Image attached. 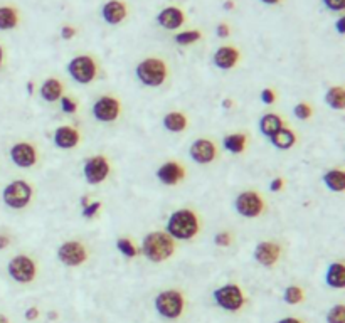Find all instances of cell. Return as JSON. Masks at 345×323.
<instances>
[{
  "label": "cell",
  "mask_w": 345,
  "mask_h": 323,
  "mask_svg": "<svg viewBox=\"0 0 345 323\" xmlns=\"http://www.w3.org/2000/svg\"><path fill=\"white\" fill-rule=\"evenodd\" d=\"M10 244V239L7 236H4V234H0V251L2 249H5V247H7Z\"/></svg>",
  "instance_id": "cell-45"
},
{
  "label": "cell",
  "mask_w": 345,
  "mask_h": 323,
  "mask_svg": "<svg viewBox=\"0 0 345 323\" xmlns=\"http://www.w3.org/2000/svg\"><path fill=\"white\" fill-rule=\"evenodd\" d=\"M59 101H61V110L64 111V113L74 115L76 111H78V103L71 96H62Z\"/></svg>",
  "instance_id": "cell-35"
},
{
  "label": "cell",
  "mask_w": 345,
  "mask_h": 323,
  "mask_svg": "<svg viewBox=\"0 0 345 323\" xmlns=\"http://www.w3.org/2000/svg\"><path fill=\"white\" fill-rule=\"evenodd\" d=\"M189 155L196 163L207 165V163L216 160V157H217L216 143L207 138H197L192 141V145L189 148Z\"/></svg>",
  "instance_id": "cell-14"
},
{
  "label": "cell",
  "mask_w": 345,
  "mask_h": 323,
  "mask_svg": "<svg viewBox=\"0 0 345 323\" xmlns=\"http://www.w3.org/2000/svg\"><path fill=\"white\" fill-rule=\"evenodd\" d=\"M261 2L266 4V5H276V4H280L281 0H261Z\"/></svg>",
  "instance_id": "cell-48"
},
{
  "label": "cell",
  "mask_w": 345,
  "mask_h": 323,
  "mask_svg": "<svg viewBox=\"0 0 345 323\" xmlns=\"http://www.w3.org/2000/svg\"><path fill=\"white\" fill-rule=\"evenodd\" d=\"M214 242H216V246H219V247H229L233 242V237L229 232L221 231V232H217L216 237H214Z\"/></svg>",
  "instance_id": "cell-37"
},
{
  "label": "cell",
  "mask_w": 345,
  "mask_h": 323,
  "mask_svg": "<svg viewBox=\"0 0 345 323\" xmlns=\"http://www.w3.org/2000/svg\"><path fill=\"white\" fill-rule=\"evenodd\" d=\"M52 141H54V145L57 148H61V150H72L74 147L80 145L81 135L74 126L64 125V126L56 128L54 136H52Z\"/></svg>",
  "instance_id": "cell-17"
},
{
  "label": "cell",
  "mask_w": 345,
  "mask_h": 323,
  "mask_svg": "<svg viewBox=\"0 0 345 323\" xmlns=\"http://www.w3.org/2000/svg\"><path fill=\"white\" fill-rule=\"evenodd\" d=\"M202 37L201 30H184V32H179L175 35V42L179 46H190L197 42Z\"/></svg>",
  "instance_id": "cell-31"
},
{
  "label": "cell",
  "mask_w": 345,
  "mask_h": 323,
  "mask_svg": "<svg viewBox=\"0 0 345 323\" xmlns=\"http://www.w3.org/2000/svg\"><path fill=\"white\" fill-rule=\"evenodd\" d=\"M2 62H4V49L2 46H0V66H2Z\"/></svg>",
  "instance_id": "cell-52"
},
{
  "label": "cell",
  "mask_w": 345,
  "mask_h": 323,
  "mask_svg": "<svg viewBox=\"0 0 345 323\" xmlns=\"http://www.w3.org/2000/svg\"><path fill=\"white\" fill-rule=\"evenodd\" d=\"M201 231V219L192 209H179L167 219L165 232L172 239L190 241Z\"/></svg>",
  "instance_id": "cell-1"
},
{
  "label": "cell",
  "mask_w": 345,
  "mask_h": 323,
  "mask_svg": "<svg viewBox=\"0 0 345 323\" xmlns=\"http://www.w3.org/2000/svg\"><path fill=\"white\" fill-rule=\"evenodd\" d=\"M57 259L67 268H78L88 261V249L81 241H66L57 247Z\"/></svg>",
  "instance_id": "cell-10"
},
{
  "label": "cell",
  "mask_w": 345,
  "mask_h": 323,
  "mask_svg": "<svg viewBox=\"0 0 345 323\" xmlns=\"http://www.w3.org/2000/svg\"><path fill=\"white\" fill-rule=\"evenodd\" d=\"M138 81L143 84V86L148 88H159L167 81V76H169V69H167V64L164 59H159V57H147L142 62H138L137 69H135Z\"/></svg>",
  "instance_id": "cell-4"
},
{
  "label": "cell",
  "mask_w": 345,
  "mask_h": 323,
  "mask_svg": "<svg viewBox=\"0 0 345 323\" xmlns=\"http://www.w3.org/2000/svg\"><path fill=\"white\" fill-rule=\"evenodd\" d=\"M93 116L101 123H113L122 113V103L114 96H101L93 104Z\"/></svg>",
  "instance_id": "cell-12"
},
{
  "label": "cell",
  "mask_w": 345,
  "mask_h": 323,
  "mask_svg": "<svg viewBox=\"0 0 345 323\" xmlns=\"http://www.w3.org/2000/svg\"><path fill=\"white\" fill-rule=\"evenodd\" d=\"M322 2L332 12H340L345 9V0H322Z\"/></svg>",
  "instance_id": "cell-38"
},
{
  "label": "cell",
  "mask_w": 345,
  "mask_h": 323,
  "mask_svg": "<svg viewBox=\"0 0 345 323\" xmlns=\"http://www.w3.org/2000/svg\"><path fill=\"white\" fill-rule=\"evenodd\" d=\"M216 34H217V37H221V39H226V37H229V34H231V27H229V24H226V22L217 24Z\"/></svg>",
  "instance_id": "cell-40"
},
{
  "label": "cell",
  "mask_w": 345,
  "mask_h": 323,
  "mask_svg": "<svg viewBox=\"0 0 345 323\" xmlns=\"http://www.w3.org/2000/svg\"><path fill=\"white\" fill-rule=\"evenodd\" d=\"M264 207H266L264 200L256 190H244L234 200V209L238 210V214L248 217V219L259 217L264 212Z\"/></svg>",
  "instance_id": "cell-9"
},
{
  "label": "cell",
  "mask_w": 345,
  "mask_h": 323,
  "mask_svg": "<svg viewBox=\"0 0 345 323\" xmlns=\"http://www.w3.org/2000/svg\"><path fill=\"white\" fill-rule=\"evenodd\" d=\"M276 323H301V320L293 318V316H286V318H281L280 321H276Z\"/></svg>",
  "instance_id": "cell-46"
},
{
  "label": "cell",
  "mask_w": 345,
  "mask_h": 323,
  "mask_svg": "<svg viewBox=\"0 0 345 323\" xmlns=\"http://www.w3.org/2000/svg\"><path fill=\"white\" fill-rule=\"evenodd\" d=\"M155 310L162 318L165 320H177L184 315L185 310V298L179 290H165L160 291L154 300Z\"/></svg>",
  "instance_id": "cell-3"
},
{
  "label": "cell",
  "mask_w": 345,
  "mask_h": 323,
  "mask_svg": "<svg viewBox=\"0 0 345 323\" xmlns=\"http://www.w3.org/2000/svg\"><path fill=\"white\" fill-rule=\"evenodd\" d=\"M7 271L15 283L29 284L37 276V264L27 254H19V256H15L9 261Z\"/></svg>",
  "instance_id": "cell-7"
},
{
  "label": "cell",
  "mask_w": 345,
  "mask_h": 323,
  "mask_svg": "<svg viewBox=\"0 0 345 323\" xmlns=\"http://www.w3.org/2000/svg\"><path fill=\"white\" fill-rule=\"evenodd\" d=\"M101 205L103 204L98 202V200L85 205V207H83V217H85V219H91V217H95L99 212V209H101Z\"/></svg>",
  "instance_id": "cell-36"
},
{
  "label": "cell",
  "mask_w": 345,
  "mask_h": 323,
  "mask_svg": "<svg viewBox=\"0 0 345 323\" xmlns=\"http://www.w3.org/2000/svg\"><path fill=\"white\" fill-rule=\"evenodd\" d=\"M39 94L44 101L56 103L64 96V86H62V83L57 78H48L43 84H41Z\"/></svg>",
  "instance_id": "cell-21"
},
{
  "label": "cell",
  "mask_w": 345,
  "mask_h": 323,
  "mask_svg": "<svg viewBox=\"0 0 345 323\" xmlns=\"http://www.w3.org/2000/svg\"><path fill=\"white\" fill-rule=\"evenodd\" d=\"M239 59H241V52H239V49H236L234 46H221L212 56L214 66L219 67V69H224V71L233 69V67L239 62Z\"/></svg>",
  "instance_id": "cell-20"
},
{
  "label": "cell",
  "mask_w": 345,
  "mask_h": 323,
  "mask_svg": "<svg viewBox=\"0 0 345 323\" xmlns=\"http://www.w3.org/2000/svg\"><path fill=\"white\" fill-rule=\"evenodd\" d=\"M246 143H248V138L244 133H229L224 136V140H222L224 148H226L227 152L234 153V155L243 153L246 150Z\"/></svg>",
  "instance_id": "cell-27"
},
{
  "label": "cell",
  "mask_w": 345,
  "mask_h": 323,
  "mask_svg": "<svg viewBox=\"0 0 345 323\" xmlns=\"http://www.w3.org/2000/svg\"><path fill=\"white\" fill-rule=\"evenodd\" d=\"M0 323H10V321H9V318H7V316L0 313Z\"/></svg>",
  "instance_id": "cell-51"
},
{
  "label": "cell",
  "mask_w": 345,
  "mask_h": 323,
  "mask_svg": "<svg viewBox=\"0 0 345 323\" xmlns=\"http://www.w3.org/2000/svg\"><path fill=\"white\" fill-rule=\"evenodd\" d=\"M335 29H337V32L340 34V35H343L345 34V17H340L335 22Z\"/></svg>",
  "instance_id": "cell-44"
},
{
  "label": "cell",
  "mask_w": 345,
  "mask_h": 323,
  "mask_svg": "<svg viewBox=\"0 0 345 323\" xmlns=\"http://www.w3.org/2000/svg\"><path fill=\"white\" fill-rule=\"evenodd\" d=\"M109 172H111V167H109L108 158L104 155L90 157L85 162V167H83V173H85L86 182L91 185L103 184L104 180L108 178Z\"/></svg>",
  "instance_id": "cell-11"
},
{
  "label": "cell",
  "mask_w": 345,
  "mask_h": 323,
  "mask_svg": "<svg viewBox=\"0 0 345 323\" xmlns=\"http://www.w3.org/2000/svg\"><path fill=\"white\" fill-rule=\"evenodd\" d=\"M4 204L10 209L20 210L25 209L32 200V187L25 180H14L7 184V187L2 192Z\"/></svg>",
  "instance_id": "cell-5"
},
{
  "label": "cell",
  "mask_w": 345,
  "mask_h": 323,
  "mask_svg": "<svg viewBox=\"0 0 345 323\" xmlns=\"http://www.w3.org/2000/svg\"><path fill=\"white\" fill-rule=\"evenodd\" d=\"M224 9H226V10H233L234 9V2H233V0H227V2L224 4Z\"/></svg>",
  "instance_id": "cell-47"
},
{
  "label": "cell",
  "mask_w": 345,
  "mask_h": 323,
  "mask_svg": "<svg viewBox=\"0 0 345 323\" xmlns=\"http://www.w3.org/2000/svg\"><path fill=\"white\" fill-rule=\"evenodd\" d=\"M39 318V310L37 306H30V308L25 310V320L27 321H34Z\"/></svg>",
  "instance_id": "cell-43"
},
{
  "label": "cell",
  "mask_w": 345,
  "mask_h": 323,
  "mask_svg": "<svg viewBox=\"0 0 345 323\" xmlns=\"http://www.w3.org/2000/svg\"><path fill=\"white\" fill-rule=\"evenodd\" d=\"M270 141L275 148H280V150H290V148L296 143V135H295L293 130L283 126V128H280L273 136H271Z\"/></svg>",
  "instance_id": "cell-24"
},
{
  "label": "cell",
  "mask_w": 345,
  "mask_h": 323,
  "mask_svg": "<svg viewBox=\"0 0 345 323\" xmlns=\"http://www.w3.org/2000/svg\"><path fill=\"white\" fill-rule=\"evenodd\" d=\"M325 103L333 110H343L345 106V94L342 86H332L325 93Z\"/></svg>",
  "instance_id": "cell-29"
},
{
  "label": "cell",
  "mask_w": 345,
  "mask_h": 323,
  "mask_svg": "<svg viewBox=\"0 0 345 323\" xmlns=\"http://www.w3.org/2000/svg\"><path fill=\"white\" fill-rule=\"evenodd\" d=\"M293 115H295V118L298 120H308L310 116L313 115V110L310 106V103H305V101H301V103H298L295 104V108H293Z\"/></svg>",
  "instance_id": "cell-34"
},
{
  "label": "cell",
  "mask_w": 345,
  "mask_h": 323,
  "mask_svg": "<svg viewBox=\"0 0 345 323\" xmlns=\"http://www.w3.org/2000/svg\"><path fill=\"white\" fill-rule=\"evenodd\" d=\"M212 298L216 301V305L219 308L226 310V311H239L246 303L244 293L239 284L229 283L224 286H219L217 290L212 291Z\"/></svg>",
  "instance_id": "cell-6"
},
{
  "label": "cell",
  "mask_w": 345,
  "mask_h": 323,
  "mask_svg": "<svg viewBox=\"0 0 345 323\" xmlns=\"http://www.w3.org/2000/svg\"><path fill=\"white\" fill-rule=\"evenodd\" d=\"M283 126H285L283 118L276 113H266L261 116V120H259V131L264 136H268V138H271V136H273L280 128H283Z\"/></svg>",
  "instance_id": "cell-23"
},
{
  "label": "cell",
  "mask_w": 345,
  "mask_h": 323,
  "mask_svg": "<svg viewBox=\"0 0 345 323\" xmlns=\"http://www.w3.org/2000/svg\"><path fill=\"white\" fill-rule=\"evenodd\" d=\"M128 15V7L123 0H108L101 9V17L109 25L122 24Z\"/></svg>",
  "instance_id": "cell-19"
},
{
  "label": "cell",
  "mask_w": 345,
  "mask_h": 323,
  "mask_svg": "<svg viewBox=\"0 0 345 323\" xmlns=\"http://www.w3.org/2000/svg\"><path fill=\"white\" fill-rule=\"evenodd\" d=\"M261 101L264 104H273L276 101V94L271 88H264L263 91H261Z\"/></svg>",
  "instance_id": "cell-39"
},
{
  "label": "cell",
  "mask_w": 345,
  "mask_h": 323,
  "mask_svg": "<svg viewBox=\"0 0 345 323\" xmlns=\"http://www.w3.org/2000/svg\"><path fill=\"white\" fill-rule=\"evenodd\" d=\"M157 22H159L160 27H164L165 30H175L184 25L185 14L182 9L170 5V7L162 9L160 12L157 14Z\"/></svg>",
  "instance_id": "cell-16"
},
{
  "label": "cell",
  "mask_w": 345,
  "mask_h": 323,
  "mask_svg": "<svg viewBox=\"0 0 345 323\" xmlns=\"http://www.w3.org/2000/svg\"><path fill=\"white\" fill-rule=\"evenodd\" d=\"M67 73L69 76L80 84H90L91 81H95L96 74H98V64L91 56L81 54L72 57L67 64Z\"/></svg>",
  "instance_id": "cell-8"
},
{
  "label": "cell",
  "mask_w": 345,
  "mask_h": 323,
  "mask_svg": "<svg viewBox=\"0 0 345 323\" xmlns=\"http://www.w3.org/2000/svg\"><path fill=\"white\" fill-rule=\"evenodd\" d=\"M254 261L259 263L264 268H273L276 263L280 261L281 256V247L273 241H263L254 247Z\"/></svg>",
  "instance_id": "cell-15"
},
{
  "label": "cell",
  "mask_w": 345,
  "mask_h": 323,
  "mask_svg": "<svg viewBox=\"0 0 345 323\" xmlns=\"http://www.w3.org/2000/svg\"><path fill=\"white\" fill-rule=\"evenodd\" d=\"M323 184L327 185L332 192H343L345 190V173L342 168H332L323 175Z\"/></svg>",
  "instance_id": "cell-26"
},
{
  "label": "cell",
  "mask_w": 345,
  "mask_h": 323,
  "mask_svg": "<svg viewBox=\"0 0 345 323\" xmlns=\"http://www.w3.org/2000/svg\"><path fill=\"white\" fill-rule=\"evenodd\" d=\"M76 34H78V29L72 27V25H64V27L61 29V37L66 41H71Z\"/></svg>",
  "instance_id": "cell-41"
},
{
  "label": "cell",
  "mask_w": 345,
  "mask_h": 323,
  "mask_svg": "<svg viewBox=\"0 0 345 323\" xmlns=\"http://www.w3.org/2000/svg\"><path fill=\"white\" fill-rule=\"evenodd\" d=\"M303 298H305V293H303V290L300 286H296V284H291V286L286 288L285 293H283L285 303H288V305H298V303H301Z\"/></svg>",
  "instance_id": "cell-30"
},
{
  "label": "cell",
  "mask_w": 345,
  "mask_h": 323,
  "mask_svg": "<svg viewBox=\"0 0 345 323\" xmlns=\"http://www.w3.org/2000/svg\"><path fill=\"white\" fill-rule=\"evenodd\" d=\"M157 178L164 185H177L185 178V168L175 160L165 162L157 170Z\"/></svg>",
  "instance_id": "cell-18"
},
{
  "label": "cell",
  "mask_w": 345,
  "mask_h": 323,
  "mask_svg": "<svg viewBox=\"0 0 345 323\" xmlns=\"http://www.w3.org/2000/svg\"><path fill=\"white\" fill-rule=\"evenodd\" d=\"M327 323H345V306L342 303L333 305L327 313Z\"/></svg>",
  "instance_id": "cell-33"
},
{
  "label": "cell",
  "mask_w": 345,
  "mask_h": 323,
  "mask_svg": "<svg viewBox=\"0 0 345 323\" xmlns=\"http://www.w3.org/2000/svg\"><path fill=\"white\" fill-rule=\"evenodd\" d=\"M222 106H224V108H231V106H233V101H231V99H224V101H222Z\"/></svg>",
  "instance_id": "cell-49"
},
{
  "label": "cell",
  "mask_w": 345,
  "mask_h": 323,
  "mask_svg": "<svg viewBox=\"0 0 345 323\" xmlns=\"http://www.w3.org/2000/svg\"><path fill=\"white\" fill-rule=\"evenodd\" d=\"M37 150L29 141H19L10 147V160L20 168H30L37 163Z\"/></svg>",
  "instance_id": "cell-13"
},
{
  "label": "cell",
  "mask_w": 345,
  "mask_h": 323,
  "mask_svg": "<svg viewBox=\"0 0 345 323\" xmlns=\"http://www.w3.org/2000/svg\"><path fill=\"white\" fill-rule=\"evenodd\" d=\"M283 184H285V180L281 178V177H276L271 180V184H270V190L271 192H280L281 189H283Z\"/></svg>",
  "instance_id": "cell-42"
},
{
  "label": "cell",
  "mask_w": 345,
  "mask_h": 323,
  "mask_svg": "<svg viewBox=\"0 0 345 323\" xmlns=\"http://www.w3.org/2000/svg\"><path fill=\"white\" fill-rule=\"evenodd\" d=\"M325 283L333 290H343L345 288V264L342 261L332 263L327 269Z\"/></svg>",
  "instance_id": "cell-22"
},
{
  "label": "cell",
  "mask_w": 345,
  "mask_h": 323,
  "mask_svg": "<svg viewBox=\"0 0 345 323\" xmlns=\"http://www.w3.org/2000/svg\"><path fill=\"white\" fill-rule=\"evenodd\" d=\"M27 93H29V94H32V93H34V83H30V81L27 83Z\"/></svg>",
  "instance_id": "cell-50"
},
{
  "label": "cell",
  "mask_w": 345,
  "mask_h": 323,
  "mask_svg": "<svg viewBox=\"0 0 345 323\" xmlns=\"http://www.w3.org/2000/svg\"><path fill=\"white\" fill-rule=\"evenodd\" d=\"M117 247L125 258H137L138 256L137 246H135L130 239H127V237H120V239L117 241Z\"/></svg>",
  "instance_id": "cell-32"
},
{
  "label": "cell",
  "mask_w": 345,
  "mask_h": 323,
  "mask_svg": "<svg viewBox=\"0 0 345 323\" xmlns=\"http://www.w3.org/2000/svg\"><path fill=\"white\" fill-rule=\"evenodd\" d=\"M187 125H189V120L180 111H172L164 116V128L172 133H180L187 128Z\"/></svg>",
  "instance_id": "cell-25"
},
{
  "label": "cell",
  "mask_w": 345,
  "mask_h": 323,
  "mask_svg": "<svg viewBox=\"0 0 345 323\" xmlns=\"http://www.w3.org/2000/svg\"><path fill=\"white\" fill-rule=\"evenodd\" d=\"M142 251L151 263H164L175 251L174 239L165 231H151L143 237Z\"/></svg>",
  "instance_id": "cell-2"
},
{
  "label": "cell",
  "mask_w": 345,
  "mask_h": 323,
  "mask_svg": "<svg viewBox=\"0 0 345 323\" xmlns=\"http://www.w3.org/2000/svg\"><path fill=\"white\" fill-rule=\"evenodd\" d=\"M19 25V12L10 5L0 7V30H10Z\"/></svg>",
  "instance_id": "cell-28"
}]
</instances>
